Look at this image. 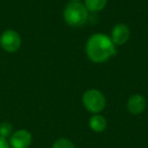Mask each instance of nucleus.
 <instances>
[{"instance_id":"nucleus-1","label":"nucleus","mask_w":148,"mask_h":148,"mask_svg":"<svg viewBox=\"0 0 148 148\" xmlns=\"http://www.w3.org/2000/svg\"><path fill=\"white\" fill-rule=\"evenodd\" d=\"M86 55L95 63H103L117 54L111 38L103 34H95L87 40L85 46Z\"/></svg>"},{"instance_id":"nucleus-2","label":"nucleus","mask_w":148,"mask_h":148,"mask_svg":"<svg viewBox=\"0 0 148 148\" xmlns=\"http://www.w3.org/2000/svg\"><path fill=\"white\" fill-rule=\"evenodd\" d=\"M66 23L71 27H80L86 23L88 18V10L84 4L80 2H70L63 11Z\"/></svg>"},{"instance_id":"nucleus-3","label":"nucleus","mask_w":148,"mask_h":148,"mask_svg":"<svg viewBox=\"0 0 148 148\" xmlns=\"http://www.w3.org/2000/svg\"><path fill=\"white\" fill-rule=\"evenodd\" d=\"M82 103L85 109L92 114L101 113L106 107V97L97 89H88L82 95Z\"/></svg>"},{"instance_id":"nucleus-4","label":"nucleus","mask_w":148,"mask_h":148,"mask_svg":"<svg viewBox=\"0 0 148 148\" xmlns=\"http://www.w3.org/2000/svg\"><path fill=\"white\" fill-rule=\"evenodd\" d=\"M0 46L7 53H14L21 46V36L14 29H6L0 35Z\"/></svg>"},{"instance_id":"nucleus-5","label":"nucleus","mask_w":148,"mask_h":148,"mask_svg":"<svg viewBox=\"0 0 148 148\" xmlns=\"http://www.w3.org/2000/svg\"><path fill=\"white\" fill-rule=\"evenodd\" d=\"M33 141L32 134L27 130L21 129L12 133L9 139L11 148H29Z\"/></svg>"},{"instance_id":"nucleus-6","label":"nucleus","mask_w":148,"mask_h":148,"mask_svg":"<svg viewBox=\"0 0 148 148\" xmlns=\"http://www.w3.org/2000/svg\"><path fill=\"white\" fill-rule=\"evenodd\" d=\"M130 38V29L124 23L116 25L112 29L111 40L114 43V45L121 46L127 43V41Z\"/></svg>"},{"instance_id":"nucleus-7","label":"nucleus","mask_w":148,"mask_h":148,"mask_svg":"<svg viewBox=\"0 0 148 148\" xmlns=\"http://www.w3.org/2000/svg\"><path fill=\"white\" fill-rule=\"evenodd\" d=\"M146 101L143 95H134L130 97L127 103V109L132 115H139L145 110Z\"/></svg>"},{"instance_id":"nucleus-8","label":"nucleus","mask_w":148,"mask_h":148,"mask_svg":"<svg viewBox=\"0 0 148 148\" xmlns=\"http://www.w3.org/2000/svg\"><path fill=\"white\" fill-rule=\"evenodd\" d=\"M107 120L105 117L101 115H95L89 119V127L92 131L97 132V133H101V132L105 131L107 128Z\"/></svg>"},{"instance_id":"nucleus-9","label":"nucleus","mask_w":148,"mask_h":148,"mask_svg":"<svg viewBox=\"0 0 148 148\" xmlns=\"http://www.w3.org/2000/svg\"><path fill=\"white\" fill-rule=\"evenodd\" d=\"M108 3V0H85L84 6L91 12H97L103 10Z\"/></svg>"},{"instance_id":"nucleus-10","label":"nucleus","mask_w":148,"mask_h":148,"mask_svg":"<svg viewBox=\"0 0 148 148\" xmlns=\"http://www.w3.org/2000/svg\"><path fill=\"white\" fill-rule=\"evenodd\" d=\"M12 125H11L9 122H2V123L0 124V136L3 138H6L9 137V136L12 135Z\"/></svg>"},{"instance_id":"nucleus-11","label":"nucleus","mask_w":148,"mask_h":148,"mask_svg":"<svg viewBox=\"0 0 148 148\" xmlns=\"http://www.w3.org/2000/svg\"><path fill=\"white\" fill-rule=\"evenodd\" d=\"M52 148H75L74 147V144L70 141L69 139H66V138H60V139L56 140L53 144V147Z\"/></svg>"},{"instance_id":"nucleus-12","label":"nucleus","mask_w":148,"mask_h":148,"mask_svg":"<svg viewBox=\"0 0 148 148\" xmlns=\"http://www.w3.org/2000/svg\"><path fill=\"white\" fill-rule=\"evenodd\" d=\"M0 148H11L9 141H7L6 138H3L0 136Z\"/></svg>"},{"instance_id":"nucleus-13","label":"nucleus","mask_w":148,"mask_h":148,"mask_svg":"<svg viewBox=\"0 0 148 148\" xmlns=\"http://www.w3.org/2000/svg\"><path fill=\"white\" fill-rule=\"evenodd\" d=\"M73 2H79V1H81V0H72Z\"/></svg>"}]
</instances>
